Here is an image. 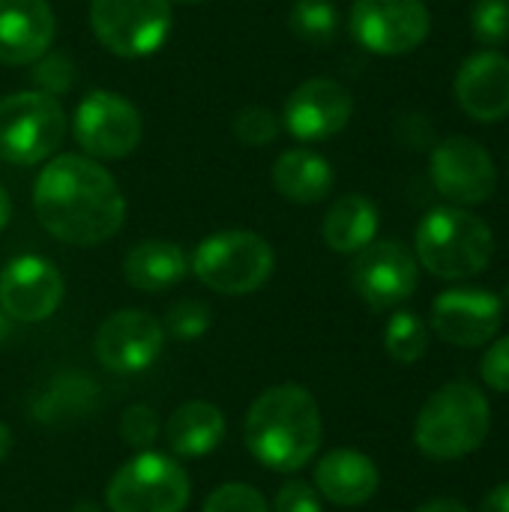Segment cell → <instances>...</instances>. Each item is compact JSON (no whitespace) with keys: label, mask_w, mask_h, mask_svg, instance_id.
I'll return each instance as SVG.
<instances>
[{"label":"cell","mask_w":509,"mask_h":512,"mask_svg":"<svg viewBox=\"0 0 509 512\" xmlns=\"http://www.w3.org/2000/svg\"><path fill=\"white\" fill-rule=\"evenodd\" d=\"M33 210L42 228L69 246H99L126 222L117 180L96 159L75 153H63L39 171Z\"/></svg>","instance_id":"1"},{"label":"cell","mask_w":509,"mask_h":512,"mask_svg":"<svg viewBox=\"0 0 509 512\" xmlns=\"http://www.w3.org/2000/svg\"><path fill=\"white\" fill-rule=\"evenodd\" d=\"M321 408L300 384H279L264 390L243 426L249 453L270 471L294 474L306 468L321 447Z\"/></svg>","instance_id":"2"},{"label":"cell","mask_w":509,"mask_h":512,"mask_svg":"<svg viewBox=\"0 0 509 512\" xmlns=\"http://www.w3.org/2000/svg\"><path fill=\"white\" fill-rule=\"evenodd\" d=\"M492 429L489 399L471 381H450L417 414L414 444L435 462L465 459L483 447Z\"/></svg>","instance_id":"3"},{"label":"cell","mask_w":509,"mask_h":512,"mask_svg":"<svg viewBox=\"0 0 509 512\" xmlns=\"http://www.w3.org/2000/svg\"><path fill=\"white\" fill-rule=\"evenodd\" d=\"M417 261L438 279L480 276L495 255L492 228L465 207H435L417 225Z\"/></svg>","instance_id":"4"},{"label":"cell","mask_w":509,"mask_h":512,"mask_svg":"<svg viewBox=\"0 0 509 512\" xmlns=\"http://www.w3.org/2000/svg\"><path fill=\"white\" fill-rule=\"evenodd\" d=\"M273 246L255 231H219L198 243L189 267L216 294L240 297L273 276Z\"/></svg>","instance_id":"5"},{"label":"cell","mask_w":509,"mask_h":512,"mask_svg":"<svg viewBox=\"0 0 509 512\" xmlns=\"http://www.w3.org/2000/svg\"><path fill=\"white\" fill-rule=\"evenodd\" d=\"M66 135V114L57 96L21 90L0 99V159L12 165L45 162Z\"/></svg>","instance_id":"6"},{"label":"cell","mask_w":509,"mask_h":512,"mask_svg":"<svg viewBox=\"0 0 509 512\" xmlns=\"http://www.w3.org/2000/svg\"><path fill=\"white\" fill-rule=\"evenodd\" d=\"M111 512H183L189 504V474L165 453L141 450L108 483Z\"/></svg>","instance_id":"7"},{"label":"cell","mask_w":509,"mask_h":512,"mask_svg":"<svg viewBox=\"0 0 509 512\" xmlns=\"http://www.w3.org/2000/svg\"><path fill=\"white\" fill-rule=\"evenodd\" d=\"M171 0H90L93 36L117 57H147L171 33Z\"/></svg>","instance_id":"8"},{"label":"cell","mask_w":509,"mask_h":512,"mask_svg":"<svg viewBox=\"0 0 509 512\" xmlns=\"http://www.w3.org/2000/svg\"><path fill=\"white\" fill-rule=\"evenodd\" d=\"M432 15L423 0H354L351 33L354 39L381 57L411 54L426 42Z\"/></svg>","instance_id":"9"},{"label":"cell","mask_w":509,"mask_h":512,"mask_svg":"<svg viewBox=\"0 0 509 512\" xmlns=\"http://www.w3.org/2000/svg\"><path fill=\"white\" fill-rule=\"evenodd\" d=\"M72 132L87 156L123 159L141 144L144 120L129 99L111 90H93L78 102Z\"/></svg>","instance_id":"10"},{"label":"cell","mask_w":509,"mask_h":512,"mask_svg":"<svg viewBox=\"0 0 509 512\" xmlns=\"http://www.w3.org/2000/svg\"><path fill=\"white\" fill-rule=\"evenodd\" d=\"M420 267L399 240H372L351 264V285L372 309H393L417 291Z\"/></svg>","instance_id":"11"},{"label":"cell","mask_w":509,"mask_h":512,"mask_svg":"<svg viewBox=\"0 0 509 512\" xmlns=\"http://www.w3.org/2000/svg\"><path fill=\"white\" fill-rule=\"evenodd\" d=\"M432 183L456 207H477L495 195V159L480 141L468 135H453L441 141L432 153Z\"/></svg>","instance_id":"12"},{"label":"cell","mask_w":509,"mask_h":512,"mask_svg":"<svg viewBox=\"0 0 509 512\" xmlns=\"http://www.w3.org/2000/svg\"><path fill=\"white\" fill-rule=\"evenodd\" d=\"M504 321V303L483 288H453L432 303V330L456 348L489 345Z\"/></svg>","instance_id":"13"},{"label":"cell","mask_w":509,"mask_h":512,"mask_svg":"<svg viewBox=\"0 0 509 512\" xmlns=\"http://www.w3.org/2000/svg\"><path fill=\"white\" fill-rule=\"evenodd\" d=\"M165 345V327L141 309H123L105 318L93 339L96 360L120 375L141 372L153 366V360L162 354Z\"/></svg>","instance_id":"14"},{"label":"cell","mask_w":509,"mask_h":512,"mask_svg":"<svg viewBox=\"0 0 509 512\" xmlns=\"http://www.w3.org/2000/svg\"><path fill=\"white\" fill-rule=\"evenodd\" d=\"M60 300L63 276L51 261L39 255H21L3 267L0 309L6 312V318L21 324H39L57 312Z\"/></svg>","instance_id":"15"},{"label":"cell","mask_w":509,"mask_h":512,"mask_svg":"<svg viewBox=\"0 0 509 512\" xmlns=\"http://www.w3.org/2000/svg\"><path fill=\"white\" fill-rule=\"evenodd\" d=\"M354 114L351 93L333 78L303 81L285 102L282 123L297 141H324L339 135Z\"/></svg>","instance_id":"16"},{"label":"cell","mask_w":509,"mask_h":512,"mask_svg":"<svg viewBox=\"0 0 509 512\" xmlns=\"http://www.w3.org/2000/svg\"><path fill=\"white\" fill-rule=\"evenodd\" d=\"M456 99L462 111L480 123L509 117V57L486 48L471 54L456 72Z\"/></svg>","instance_id":"17"},{"label":"cell","mask_w":509,"mask_h":512,"mask_svg":"<svg viewBox=\"0 0 509 512\" xmlns=\"http://www.w3.org/2000/svg\"><path fill=\"white\" fill-rule=\"evenodd\" d=\"M57 21L48 0H0V63H36L54 42Z\"/></svg>","instance_id":"18"},{"label":"cell","mask_w":509,"mask_h":512,"mask_svg":"<svg viewBox=\"0 0 509 512\" xmlns=\"http://www.w3.org/2000/svg\"><path fill=\"white\" fill-rule=\"evenodd\" d=\"M381 486L378 465L360 450H330L315 465V489L321 498L339 507H360L375 498Z\"/></svg>","instance_id":"19"},{"label":"cell","mask_w":509,"mask_h":512,"mask_svg":"<svg viewBox=\"0 0 509 512\" xmlns=\"http://www.w3.org/2000/svg\"><path fill=\"white\" fill-rule=\"evenodd\" d=\"M225 438V414L204 399L183 402L165 423V441L171 453L198 459L213 453Z\"/></svg>","instance_id":"20"},{"label":"cell","mask_w":509,"mask_h":512,"mask_svg":"<svg viewBox=\"0 0 509 512\" xmlns=\"http://www.w3.org/2000/svg\"><path fill=\"white\" fill-rule=\"evenodd\" d=\"M273 186L294 204H318L333 189V168L315 150H285L273 162Z\"/></svg>","instance_id":"21"},{"label":"cell","mask_w":509,"mask_h":512,"mask_svg":"<svg viewBox=\"0 0 509 512\" xmlns=\"http://www.w3.org/2000/svg\"><path fill=\"white\" fill-rule=\"evenodd\" d=\"M189 270V258L177 243L168 240H144L129 249L123 261V276L138 291H165L177 285Z\"/></svg>","instance_id":"22"},{"label":"cell","mask_w":509,"mask_h":512,"mask_svg":"<svg viewBox=\"0 0 509 512\" xmlns=\"http://www.w3.org/2000/svg\"><path fill=\"white\" fill-rule=\"evenodd\" d=\"M324 243L339 255H357L378 234V207L366 195H342L324 216Z\"/></svg>","instance_id":"23"},{"label":"cell","mask_w":509,"mask_h":512,"mask_svg":"<svg viewBox=\"0 0 509 512\" xmlns=\"http://www.w3.org/2000/svg\"><path fill=\"white\" fill-rule=\"evenodd\" d=\"M288 27L306 45L324 48L339 33V12L330 0H294L288 12Z\"/></svg>","instance_id":"24"},{"label":"cell","mask_w":509,"mask_h":512,"mask_svg":"<svg viewBox=\"0 0 509 512\" xmlns=\"http://www.w3.org/2000/svg\"><path fill=\"white\" fill-rule=\"evenodd\" d=\"M384 348L396 363H417L429 351V327L414 312H396L384 330Z\"/></svg>","instance_id":"25"},{"label":"cell","mask_w":509,"mask_h":512,"mask_svg":"<svg viewBox=\"0 0 509 512\" xmlns=\"http://www.w3.org/2000/svg\"><path fill=\"white\" fill-rule=\"evenodd\" d=\"M471 30L477 42L498 48L509 39V0H477L471 12Z\"/></svg>","instance_id":"26"},{"label":"cell","mask_w":509,"mask_h":512,"mask_svg":"<svg viewBox=\"0 0 509 512\" xmlns=\"http://www.w3.org/2000/svg\"><path fill=\"white\" fill-rule=\"evenodd\" d=\"M84 384V378H60L54 381V387L36 402V417L42 423H51V417H60V414H78L81 405L93 396V387H84L78 393V387Z\"/></svg>","instance_id":"27"},{"label":"cell","mask_w":509,"mask_h":512,"mask_svg":"<svg viewBox=\"0 0 509 512\" xmlns=\"http://www.w3.org/2000/svg\"><path fill=\"white\" fill-rule=\"evenodd\" d=\"M279 129H282L279 117L261 105H249L234 114V135L246 147H264V144L276 141Z\"/></svg>","instance_id":"28"},{"label":"cell","mask_w":509,"mask_h":512,"mask_svg":"<svg viewBox=\"0 0 509 512\" xmlns=\"http://www.w3.org/2000/svg\"><path fill=\"white\" fill-rule=\"evenodd\" d=\"M165 330L180 342L201 339L210 330V309L201 300H177L165 315Z\"/></svg>","instance_id":"29"},{"label":"cell","mask_w":509,"mask_h":512,"mask_svg":"<svg viewBox=\"0 0 509 512\" xmlns=\"http://www.w3.org/2000/svg\"><path fill=\"white\" fill-rule=\"evenodd\" d=\"M201 512H270L264 495L246 483H225L204 501Z\"/></svg>","instance_id":"30"},{"label":"cell","mask_w":509,"mask_h":512,"mask_svg":"<svg viewBox=\"0 0 509 512\" xmlns=\"http://www.w3.org/2000/svg\"><path fill=\"white\" fill-rule=\"evenodd\" d=\"M120 435L132 450H150L159 438V417L147 405H132L120 417Z\"/></svg>","instance_id":"31"},{"label":"cell","mask_w":509,"mask_h":512,"mask_svg":"<svg viewBox=\"0 0 509 512\" xmlns=\"http://www.w3.org/2000/svg\"><path fill=\"white\" fill-rule=\"evenodd\" d=\"M33 81L42 87V93H51V96H60L72 87L75 81V66L66 54L60 51H45L39 60H36V69H33Z\"/></svg>","instance_id":"32"},{"label":"cell","mask_w":509,"mask_h":512,"mask_svg":"<svg viewBox=\"0 0 509 512\" xmlns=\"http://www.w3.org/2000/svg\"><path fill=\"white\" fill-rule=\"evenodd\" d=\"M480 375L495 393H509V336L492 342V348L483 354Z\"/></svg>","instance_id":"33"},{"label":"cell","mask_w":509,"mask_h":512,"mask_svg":"<svg viewBox=\"0 0 509 512\" xmlns=\"http://www.w3.org/2000/svg\"><path fill=\"white\" fill-rule=\"evenodd\" d=\"M273 512H321V501L318 492L303 483V480H291L279 489Z\"/></svg>","instance_id":"34"},{"label":"cell","mask_w":509,"mask_h":512,"mask_svg":"<svg viewBox=\"0 0 509 512\" xmlns=\"http://www.w3.org/2000/svg\"><path fill=\"white\" fill-rule=\"evenodd\" d=\"M480 512H509V483L498 486V489H492V492L483 498Z\"/></svg>","instance_id":"35"},{"label":"cell","mask_w":509,"mask_h":512,"mask_svg":"<svg viewBox=\"0 0 509 512\" xmlns=\"http://www.w3.org/2000/svg\"><path fill=\"white\" fill-rule=\"evenodd\" d=\"M414 512H471L462 501L456 498H435V501H426L423 507H417Z\"/></svg>","instance_id":"36"},{"label":"cell","mask_w":509,"mask_h":512,"mask_svg":"<svg viewBox=\"0 0 509 512\" xmlns=\"http://www.w3.org/2000/svg\"><path fill=\"white\" fill-rule=\"evenodd\" d=\"M9 216H12V198H9V192L0 186V231L9 225Z\"/></svg>","instance_id":"37"},{"label":"cell","mask_w":509,"mask_h":512,"mask_svg":"<svg viewBox=\"0 0 509 512\" xmlns=\"http://www.w3.org/2000/svg\"><path fill=\"white\" fill-rule=\"evenodd\" d=\"M9 447H12V432H9V426H6V423H0V462L6 459Z\"/></svg>","instance_id":"38"},{"label":"cell","mask_w":509,"mask_h":512,"mask_svg":"<svg viewBox=\"0 0 509 512\" xmlns=\"http://www.w3.org/2000/svg\"><path fill=\"white\" fill-rule=\"evenodd\" d=\"M72 512H102L93 501H78L75 507H72Z\"/></svg>","instance_id":"39"},{"label":"cell","mask_w":509,"mask_h":512,"mask_svg":"<svg viewBox=\"0 0 509 512\" xmlns=\"http://www.w3.org/2000/svg\"><path fill=\"white\" fill-rule=\"evenodd\" d=\"M9 336V318H6V312L0 309V342Z\"/></svg>","instance_id":"40"},{"label":"cell","mask_w":509,"mask_h":512,"mask_svg":"<svg viewBox=\"0 0 509 512\" xmlns=\"http://www.w3.org/2000/svg\"><path fill=\"white\" fill-rule=\"evenodd\" d=\"M501 303H507L509 306V282H507V288H504V300H501Z\"/></svg>","instance_id":"41"},{"label":"cell","mask_w":509,"mask_h":512,"mask_svg":"<svg viewBox=\"0 0 509 512\" xmlns=\"http://www.w3.org/2000/svg\"><path fill=\"white\" fill-rule=\"evenodd\" d=\"M177 3H204V0H177Z\"/></svg>","instance_id":"42"}]
</instances>
